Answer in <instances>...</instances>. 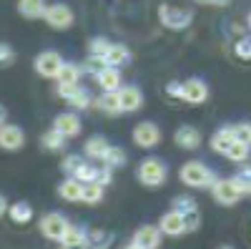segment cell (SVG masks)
I'll return each mask as SVG.
<instances>
[{
  "label": "cell",
  "mask_w": 251,
  "mask_h": 249,
  "mask_svg": "<svg viewBox=\"0 0 251 249\" xmlns=\"http://www.w3.org/2000/svg\"><path fill=\"white\" fill-rule=\"evenodd\" d=\"M60 249H91L88 242H60Z\"/></svg>",
  "instance_id": "41"
},
{
  "label": "cell",
  "mask_w": 251,
  "mask_h": 249,
  "mask_svg": "<svg viewBox=\"0 0 251 249\" xmlns=\"http://www.w3.org/2000/svg\"><path fill=\"white\" fill-rule=\"evenodd\" d=\"M96 109L98 111H106L111 116L121 113V103H118V91H103V96H98L96 101Z\"/></svg>",
  "instance_id": "22"
},
{
  "label": "cell",
  "mask_w": 251,
  "mask_h": 249,
  "mask_svg": "<svg viewBox=\"0 0 251 249\" xmlns=\"http://www.w3.org/2000/svg\"><path fill=\"white\" fill-rule=\"evenodd\" d=\"M108 138L106 136H91L88 141H86V156L88 159H96V161H100L103 156H106V151H108Z\"/></svg>",
  "instance_id": "23"
},
{
  "label": "cell",
  "mask_w": 251,
  "mask_h": 249,
  "mask_svg": "<svg viewBox=\"0 0 251 249\" xmlns=\"http://www.w3.org/2000/svg\"><path fill=\"white\" fill-rule=\"evenodd\" d=\"M53 129L58 134H63L66 138H73V136L80 134V118L75 113H58L53 118Z\"/></svg>",
  "instance_id": "17"
},
{
  "label": "cell",
  "mask_w": 251,
  "mask_h": 249,
  "mask_svg": "<svg viewBox=\"0 0 251 249\" xmlns=\"http://www.w3.org/2000/svg\"><path fill=\"white\" fill-rule=\"evenodd\" d=\"M208 98V86L201 78H188L183 81V91H181V101L191 103V106H201Z\"/></svg>",
  "instance_id": "10"
},
{
  "label": "cell",
  "mask_w": 251,
  "mask_h": 249,
  "mask_svg": "<svg viewBox=\"0 0 251 249\" xmlns=\"http://www.w3.org/2000/svg\"><path fill=\"white\" fill-rule=\"evenodd\" d=\"M216 249H234L231 244H221V247H216Z\"/></svg>",
  "instance_id": "45"
},
{
  "label": "cell",
  "mask_w": 251,
  "mask_h": 249,
  "mask_svg": "<svg viewBox=\"0 0 251 249\" xmlns=\"http://www.w3.org/2000/svg\"><path fill=\"white\" fill-rule=\"evenodd\" d=\"M8 206H10V204H8V196L0 194V217H3V214L8 212Z\"/></svg>",
  "instance_id": "43"
},
{
  "label": "cell",
  "mask_w": 251,
  "mask_h": 249,
  "mask_svg": "<svg viewBox=\"0 0 251 249\" xmlns=\"http://www.w3.org/2000/svg\"><path fill=\"white\" fill-rule=\"evenodd\" d=\"M234 179L239 184V189L244 192V196H251V169H241Z\"/></svg>",
  "instance_id": "34"
},
{
  "label": "cell",
  "mask_w": 251,
  "mask_h": 249,
  "mask_svg": "<svg viewBox=\"0 0 251 249\" xmlns=\"http://www.w3.org/2000/svg\"><path fill=\"white\" fill-rule=\"evenodd\" d=\"M8 217L15 221V224H28L33 219V206L28 201H15L8 206Z\"/></svg>",
  "instance_id": "24"
},
{
  "label": "cell",
  "mask_w": 251,
  "mask_h": 249,
  "mask_svg": "<svg viewBox=\"0 0 251 249\" xmlns=\"http://www.w3.org/2000/svg\"><path fill=\"white\" fill-rule=\"evenodd\" d=\"M181 91H183V83L181 81H171L169 86H166V93L174 96V98H181Z\"/></svg>",
  "instance_id": "39"
},
{
  "label": "cell",
  "mask_w": 251,
  "mask_h": 249,
  "mask_svg": "<svg viewBox=\"0 0 251 249\" xmlns=\"http://www.w3.org/2000/svg\"><path fill=\"white\" fill-rule=\"evenodd\" d=\"M118 103H121V113H133L143 106V93L138 86H121L118 88Z\"/></svg>",
  "instance_id": "13"
},
{
  "label": "cell",
  "mask_w": 251,
  "mask_h": 249,
  "mask_svg": "<svg viewBox=\"0 0 251 249\" xmlns=\"http://www.w3.org/2000/svg\"><path fill=\"white\" fill-rule=\"evenodd\" d=\"M166 164L161 161V159H143L141 164H138V171H136V176H138V181L143 184V186H149V189H156V186H161L163 181H166Z\"/></svg>",
  "instance_id": "2"
},
{
  "label": "cell",
  "mask_w": 251,
  "mask_h": 249,
  "mask_svg": "<svg viewBox=\"0 0 251 249\" xmlns=\"http://www.w3.org/2000/svg\"><path fill=\"white\" fill-rule=\"evenodd\" d=\"M174 141H176V146H178V149L196 151L201 143H203V136H201V131L194 129V126H178L176 134H174Z\"/></svg>",
  "instance_id": "14"
},
{
  "label": "cell",
  "mask_w": 251,
  "mask_h": 249,
  "mask_svg": "<svg viewBox=\"0 0 251 249\" xmlns=\"http://www.w3.org/2000/svg\"><path fill=\"white\" fill-rule=\"evenodd\" d=\"M100 161H103V164H106L108 169L113 171V169H121V166H126V161H128V156H126V151H123L121 146H108L106 156H103Z\"/></svg>",
  "instance_id": "28"
},
{
  "label": "cell",
  "mask_w": 251,
  "mask_h": 249,
  "mask_svg": "<svg viewBox=\"0 0 251 249\" xmlns=\"http://www.w3.org/2000/svg\"><path fill=\"white\" fill-rule=\"evenodd\" d=\"M158 229H161L163 237H181V234H186V217L176 209L166 212L158 219Z\"/></svg>",
  "instance_id": "11"
},
{
  "label": "cell",
  "mask_w": 251,
  "mask_h": 249,
  "mask_svg": "<svg viewBox=\"0 0 251 249\" xmlns=\"http://www.w3.org/2000/svg\"><path fill=\"white\" fill-rule=\"evenodd\" d=\"M246 23H249V28H251V13H249V18H246Z\"/></svg>",
  "instance_id": "47"
},
{
  "label": "cell",
  "mask_w": 251,
  "mask_h": 249,
  "mask_svg": "<svg viewBox=\"0 0 251 249\" xmlns=\"http://www.w3.org/2000/svg\"><path fill=\"white\" fill-rule=\"evenodd\" d=\"M103 68H106V60H100V58H93V55H91V58L86 60V63H83V68H80V71H88V73L98 76Z\"/></svg>",
  "instance_id": "38"
},
{
  "label": "cell",
  "mask_w": 251,
  "mask_h": 249,
  "mask_svg": "<svg viewBox=\"0 0 251 249\" xmlns=\"http://www.w3.org/2000/svg\"><path fill=\"white\" fill-rule=\"evenodd\" d=\"M234 53L241 60H251V38H241L239 43H236V48H234Z\"/></svg>",
  "instance_id": "37"
},
{
  "label": "cell",
  "mask_w": 251,
  "mask_h": 249,
  "mask_svg": "<svg viewBox=\"0 0 251 249\" xmlns=\"http://www.w3.org/2000/svg\"><path fill=\"white\" fill-rule=\"evenodd\" d=\"M86 237H88V247L91 249H108L113 244V237L108 232H103V229H88Z\"/></svg>",
  "instance_id": "30"
},
{
  "label": "cell",
  "mask_w": 251,
  "mask_h": 249,
  "mask_svg": "<svg viewBox=\"0 0 251 249\" xmlns=\"http://www.w3.org/2000/svg\"><path fill=\"white\" fill-rule=\"evenodd\" d=\"M178 176L186 186H194V189H206V186H211L216 179H214V171L208 169L206 164L201 161H186L181 169H178Z\"/></svg>",
  "instance_id": "1"
},
{
  "label": "cell",
  "mask_w": 251,
  "mask_h": 249,
  "mask_svg": "<svg viewBox=\"0 0 251 249\" xmlns=\"http://www.w3.org/2000/svg\"><path fill=\"white\" fill-rule=\"evenodd\" d=\"M46 23L55 30H66L73 26V10L66 5V3H55V5H48L46 8Z\"/></svg>",
  "instance_id": "8"
},
{
  "label": "cell",
  "mask_w": 251,
  "mask_h": 249,
  "mask_svg": "<svg viewBox=\"0 0 251 249\" xmlns=\"http://www.w3.org/2000/svg\"><path fill=\"white\" fill-rule=\"evenodd\" d=\"M158 18H161V23L166 28H171V30H183L191 26V20H194V13H188L183 8H176V5H158Z\"/></svg>",
  "instance_id": "5"
},
{
  "label": "cell",
  "mask_w": 251,
  "mask_h": 249,
  "mask_svg": "<svg viewBox=\"0 0 251 249\" xmlns=\"http://www.w3.org/2000/svg\"><path fill=\"white\" fill-rule=\"evenodd\" d=\"M171 209H176V212H181L183 217H188V214H196V212H199V204H196V199H191V196H176V199L171 201Z\"/></svg>",
  "instance_id": "32"
},
{
  "label": "cell",
  "mask_w": 251,
  "mask_h": 249,
  "mask_svg": "<svg viewBox=\"0 0 251 249\" xmlns=\"http://www.w3.org/2000/svg\"><path fill=\"white\" fill-rule=\"evenodd\" d=\"M5 123H8V109L0 103V126H5Z\"/></svg>",
  "instance_id": "42"
},
{
  "label": "cell",
  "mask_w": 251,
  "mask_h": 249,
  "mask_svg": "<svg viewBox=\"0 0 251 249\" xmlns=\"http://www.w3.org/2000/svg\"><path fill=\"white\" fill-rule=\"evenodd\" d=\"M68 226H71L68 219L63 214H58V212H50V214H46L43 219H40V232H43V237L50 239V242H60L63 237H66Z\"/></svg>",
  "instance_id": "7"
},
{
  "label": "cell",
  "mask_w": 251,
  "mask_h": 249,
  "mask_svg": "<svg viewBox=\"0 0 251 249\" xmlns=\"http://www.w3.org/2000/svg\"><path fill=\"white\" fill-rule=\"evenodd\" d=\"M66 136L63 134H58L55 129H50V131H46L43 134V138H40V143H43V149H48V151H60L63 146H66Z\"/></svg>",
  "instance_id": "31"
},
{
  "label": "cell",
  "mask_w": 251,
  "mask_h": 249,
  "mask_svg": "<svg viewBox=\"0 0 251 249\" xmlns=\"http://www.w3.org/2000/svg\"><path fill=\"white\" fill-rule=\"evenodd\" d=\"M234 141H236L234 126H224V129H219V131L211 136V149H214L216 154H226V149L231 146Z\"/></svg>",
  "instance_id": "20"
},
{
  "label": "cell",
  "mask_w": 251,
  "mask_h": 249,
  "mask_svg": "<svg viewBox=\"0 0 251 249\" xmlns=\"http://www.w3.org/2000/svg\"><path fill=\"white\" fill-rule=\"evenodd\" d=\"M55 81L60 83V86H75V83L80 81V66H75V63H63Z\"/></svg>",
  "instance_id": "27"
},
{
  "label": "cell",
  "mask_w": 251,
  "mask_h": 249,
  "mask_svg": "<svg viewBox=\"0 0 251 249\" xmlns=\"http://www.w3.org/2000/svg\"><path fill=\"white\" fill-rule=\"evenodd\" d=\"M224 156H226L228 161H236V164H241V161H246V159L251 156V146L236 138V141L231 143V146L226 149V154H224Z\"/></svg>",
  "instance_id": "29"
},
{
  "label": "cell",
  "mask_w": 251,
  "mask_h": 249,
  "mask_svg": "<svg viewBox=\"0 0 251 249\" xmlns=\"http://www.w3.org/2000/svg\"><path fill=\"white\" fill-rule=\"evenodd\" d=\"M123 249H141V247H138V244H136V242H131V244H126V247H123Z\"/></svg>",
  "instance_id": "44"
},
{
  "label": "cell",
  "mask_w": 251,
  "mask_h": 249,
  "mask_svg": "<svg viewBox=\"0 0 251 249\" xmlns=\"http://www.w3.org/2000/svg\"><path fill=\"white\" fill-rule=\"evenodd\" d=\"M13 63H15V51L8 43H0V68L13 66Z\"/></svg>",
  "instance_id": "35"
},
{
  "label": "cell",
  "mask_w": 251,
  "mask_h": 249,
  "mask_svg": "<svg viewBox=\"0 0 251 249\" xmlns=\"http://www.w3.org/2000/svg\"><path fill=\"white\" fill-rule=\"evenodd\" d=\"M60 169L63 171H68L73 179H78V181H83V184H88V181H96L98 179V169L96 166H91L83 156H66L60 161Z\"/></svg>",
  "instance_id": "4"
},
{
  "label": "cell",
  "mask_w": 251,
  "mask_h": 249,
  "mask_svg": "<svg viewBox=\"0 0 251 249\" xmlns=\"http://www.w3.org/2000/svg\"><path fill=\"white\" fill-rule=\"evenodd\" d=\"M103 196H106V186L98 184V181H88V184H83V199L80 201H86V204H100Z\"/></svg>",
  "instance_id": "26"
},
{
  "label": "cell",
  "mask_w": 251,
  "mask_h": 249,
  "mask_svg": "<svg viewBox=\"0 0 251 249\" xmlns=\"http://www.w3.org/2000/svg\"><path fill=\"white\" fill-rule=\"evenodd\" d=\"M58 93L66 98L73 109H88V106H91L88 91L83 88L80 83H75V86H60V83H58Z\"/></svg>",
  "instance_id": "16"
},
{
  "label": "cell",
  "mask_w": 251,
  "mask_h": 249,
  "mask_svg": "<svg viewBox=\"0 0 251 249\" xmlns=\"http://www.w3.org/2000/svg\"><path fill=\"white\" fill-rule=\"evenodd\" d=\"M111 46H113V43H108L106 38H93V40H91V46H88V51H91V55H93V58L106 60V55H108Z\"/></svg>",
  "instance_id": "33"
},
{
  "label": "cell",
  "mask_w": 251,
  "mask_h": 249,
  "mask_svg": "<svg viewBox=\"0 0 251 249\" xmlns=\"http://www.w3.org/2000/svg\"><path fill=\"white\" fill-rule=\"evenodd\" d=\"M161 239H163V234H161L158 226H153V224L138 226L136 234H133V242H136L141 249H158V247H161Z\"/></svg>",
  "instance_id": "15"
},
{
  "label": "cell",
  "mask_w": 251,
  "mask_h": 249,
  "mask_svg": "<svg viewBox=\"0 0 251 249\" xmlns=\"http://www.w3.org/2000/svg\"><path fill=\"white\" fill-rule=\"evenodd\" d=\"M196 3H214V0H196Z\"/></svg>",
  "instance_id": "46"
},
{
  "label": "cell",
  "mask_w": 251,
  "mask_h": 249,
  "mask_svg": "<svg viewBox=\"0 0 251 249\" xmlns=\"http://www.w3.org/2000/svg\"><path fill=\"white\" fill-rule=\"evenodd\" d=\"M234 134H236L239 141H244V143H249V146H251V123H249V121L236 123V126H234Z\"/></svg>",
  "instance_id": "36"
},
{
  "label": "cell",
  "mask_w": 251,
  "mask_h": 249,
  "mask_svg": "<svg viewBox=\"0 0 251 249\" xmlns=\"http://www.w3.org/2000/svg\"><path fill=\"white\" fill-rule=\"evenodd\" d=\"M96 81H98V86L103 88V91H118L121 88V83H123V78H121V68H113V66H106L98 76H96Z\"/></svg>",
  "instance_id": "18"
},
{
  "label": "cell",
  "mask_w": 251,
  "mask_h": 249,
  "mask_svg": "<svg viewBox=\"0 0 251 249\" xmlns=\"http://www.w3.org/2000/svg\"><path fill=\"white\" fill-rule=\"evenodd\" d=\"M208 189H211L214 201L221 204V206H234V204H239L244 199V192L239 189L236 179H216Z\"/></svg>",
  "instance_id": "3"
},
{
  "label": "cell",
  "mask_w": 251,
  "mask_h": 249,
  "mask_svg": "<svg viewBox=\"0 0 251 249\" xmlns=\"http://www.w3.org/2000/svg\"><path fill=\"white\" fill-rule=\"evenodd\" d=\"M133 143L141 149H153L161 143V129L156 126L153 121H141L133 126Z\"/></svg>",
  "instance_id": "6"
},
{
  "label": "cell",
  "mask_w": 251,
  "mask_h": 249,
  "mask_svg": "<svg viewBox=\"0 0 251 249\" xmlns=\"http://www.w3.org/2000/svg\"><path fill=\"white\" fill-rule=\"evenodd\" d=\"M60 66H63V58L55 51H43V53H38V58H35V71H38V76H43V78H58Z\"/></svg>",
  "instance_id": "9"
},
{
  "label": "cell",
  "mask_w": 251,
  "mask_h": 249,
  "mask_svg": "<svg viewBox=\"0 0 251 249\" xmlns=\"http://www.w3.org/2000/svg\"><path fill=\"white\" fill-rule=\"evenodd\" d=\"M98 184H103V186H108L113 179H111V169H108V166H106V169H98V179H96Z\"/></svg>",
  "instance_id": "40"
},
{
  "label": "cell",
  "mask_w": 251,
  "mask_h": 249,
  "mask_svg": "<svg viewBox=\"0 0 251 249\" xmlns=\"http://www.w3.org/2000/svg\"><path fill=\"white\" fill-rule=\"evenodd\" d=\"M46 0H20L18 3V13L28 18V20H35V18H43L46 15Z\"/></svg>",
  "instance_id": "21"
},
{
  "label": "cell",
  "mask_w": 251,
  "mask_h": 249,
  "mask_svg": "<svg viewBox=\"0 0 251 249\" xmlns=\"http://www.w3.org/2000/svg\"><path fill=\"white\" fill-rule=\"evenodd\" d=\"M23 143H25V134L20 126H13V123L0 126V149L18 151V149H23Z\"/></svg>",
  "instance_id": "12"
},
{
  "label": "cell",
  "mask_w": 251,
  "mask_h": 249,
  "mask_svg": "<svg viewBox=\"0 0 251 249\" xmlns=\"http://www.w3.org/2000/svg\"><path fill=\"white\" fill-rule=\"evenodd\" d=\"M58 196L60 199H66V201H80L83 199V181L78 179H66V181H60L58 184Z\"/></svg>",
  "instance_id": "19"
},
{
  "label": "cell",
  "mask_w": 251,
  "mask_h": 249,
  "mask_svg": "<svg viewBox=\"0 0 251 249\" xmlns=\"http://www.w3.org/2000/svg\"><path fill=\"white\" fill-rule=\"evenodd\" d=\"M126 63H131V51L126 48V46H121V43L111 46V51H108V55H106V66L121 68V66H126Z\"/></svg>",
  "instance_id": "25"
}]
</instances>
